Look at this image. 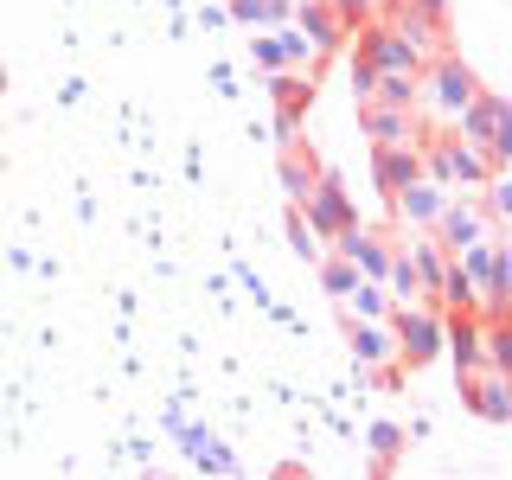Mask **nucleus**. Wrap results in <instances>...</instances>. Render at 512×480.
<instances>
[{"instance_id":"obj_1","label":"nucleus","mask_w":512,"mask_h":480,"mask_svg":"<svg viewBox=\"0 0 512 480\" xmlns=\"http://www.w3.org/2000/svg\"><path fill=\"white\" fill-rule=\"evenodd\" d=\"M423 173L436 186H461V192H480L493 180V160L480 154V148H468V141L455 135V128H436V135H429V148H423Z\"/></svg>"},{"instance_id":"obj_2","label":"nucleus","mask_w":512,"mask_h":480,"mask_svg":"<svg viewBox=\"0 0 512 480\" xmlns=\"http://www.w3.org/2000/svg\"><path fill=\"white\" fill-rule=\"evenodd\" d=\"M474 90H480V84H474V71H468L461 58H448V52H442L436 64H423V71H416V109H436V122H442V128L461 116V103H468Z\"/></svg>"},{"instance_id":"obj_3","label":"nucleus","mask_w":512,"mask_h":480,"mask_svg":"<svg viewBox=\"0 0 512 480\" xmlns=\"http://www.w3.org/2000/svg\"><path fill=\"white\" fill-rule=\"evenodd\" d=\"M391 340H397V365H410V372H423L429 359L442 352V308H397L391 320Z\"/></svg>"},{"instance_id":"obj_4","label":"nucleus","mask_w":512,"mask_h":480,"mask_svg":"<svg viewBox=\"0 0 512 480\" xmlns=\"http://www.w3.org/2000/svg\"><path fill=\"white\" fill-rule=\"evenodd\" d=\"M295 212H301V224H308L314 237H340L346 224H359V212H352V199H346V186L333 180V173H320L314 192L295 205Z\"/></svg>"},{"instance_id":"obj_5","label":"nucleus","mask_w":512,"mask_h":480,"mask_svg":"<svg viewBox=\"0 0 512 480\" xmlns=\"http://www.w3.org/2000/svg\"><path fill=\"white\" fill-rule=\"evenodd\" d=\"M359 58L372 64V71H410V77L429 64V58L416 52V45H410L397 26H365V32H359Z\"/></svg>"},{"instance_id":"obj_6","label":"nucleus","mask_w":512,"mask_h":480,"mask_svg":"<svg viewBox=\"0 0 512 480\" xmlns=\"http://www.w3.org/2000/svg\"><path fill=\"white\" fill-rule=\"evenodd\" d=\"M461 404H468L474 416H487V423H512L506 372H493V365H474V372H461Z\"/></svg>"},{"instance_id":"obj_7","label":"nucleus","mask_w":512,"mask_h":480,"mask_svg":"<svg viewBox=\"0 0 512 480\" xmlns=\"http://www.w3.org/2000/svg\"><path fill=\"white\" fill-rule=\"evenodd\" d=\"M333 244H340V256H346L352 269H359L365 282H384V269H391V244H397V237L365 231V224H346V231L333 237Z\"/></svg>"},{"instance_id":"obj_8","label":"nucleus","mask_w":512,"mask_h":480,"mask_svg":"<svg viewBox=\"0 0 512 480\" xmlns=\"http://www.w3.org/2000/svg\"><path fill=\"white\" fill-rule=\"evenodd\" d=\"M429 231H436L448 250H468L474 237H487V231H493V218H487V205H474V199H461V205L448 199L442 212H436V224H429Z\"/></svg>"},{"instance_id":"obj_9","label":"nucleus","mask_w":512,"mask_h":480,"mask_svg":"<svg viewBox=\"0 0 512 480\" xmlns=\"http://www.w3.org/2000/svg\"><path fill=\"white\" fill-rule=\"evenodd\" d=\"M288 13H295V20H301V32H308V45H314V52H340V45H346V20H340V13H333L327 7V0H301V7H288Z\"/></svg>"},{"instance_id":"obj_10","label":"nucleus","mask_w":512,"mask_h":480,"mask_svg":"<svg viewBox=\"0 0 512 480\" xmlns=\"http://www.w3.org/2000/svg\"><path fill=\"white\" fill-rule=\"evenodd\" d=\"M391 199H397V218H404V224H436V212L448 205V186H436L429 173H416V180L397 186Z\"/></svg>"},{"instance_id":"obj_11","label":"nucleus","mask_w":512,"mask_h":480,"mask_svg":"<svg viewBox=\"0 0 512 480\" xmlns=\"http://www.w3.org/2000/svg\"><path fill=\"white\" fill-rule=\"evenodd\" d=\"M359 128L372 135V148L384 141H416V109H391V103H359Z\"/></svg>"},{"instance_id":"obj_12","label":"nucleus","mask_w":512,"mask_h":480,"mask_svg":"<svg viewBox=\"0 0 512 480\" xmlns=\"http://www.w3.org/2000/svg\"><path fill=\"white\" fill-rule=\"evenodd\" d=\"M480 327H487V320H480L474 308H461V314H455V320L442 327V346L455 352V365H461V372H474V365H487V346H480Z\"/></svg>"},{"instance_id":"obj_13","label":"nucleus","mask_w":512,"mask_h":480,"mask_svg":"<svg viewBox=\"0 0 512 480\" xmlns=\"http://www.w3.org/2000/svg\"><path fill=\"white\" fill-rule=\"evenodd\" d=\"M372 167H378V186L397 192V186H410L416 173H423V148H416V141H384Z\"/></svg>"},{"instance_id":"obj_14","label":"nucleus","mask_w":512,"mask_h":480,"mask_svg":"<svg viewBox=\"0 0 512 480\" xmlns=\"http://www.w3.org/2000/svg\"><path fill=\"white\" fill-rule=\"evenodd\" d=\"M352 359L372 372V365H391L397 359V340H391V327L384 320H352Z\"/></svg>"},{"instance_id":"obj_15","label":"nucleus","mask_w":512,"mask_h":480,"mask_svg":"<svg viewBox=\"0 0 512 480\" xmlns=\"http://www.w3.org/2000/svg\"><path fill=\"white\" fill-rule=\"evenodd\" d=\"M314 180H320V167H314V154L308 148H301V141L295 135H288L282 141V186H288V199H308V192H314Z\"/></svg>"},{"instance_id":"obj_16","label":"nucleus","mask_w":512,"mask_h":480,"mask_svg":"<svg viewBox=\"0 0 512 480\" xmlns=\"http://www.w3.org/2000/svg\"><path fill=\"white\" fill-rule=\"evenodd\" d=\"M269 96H276L282 109H295V116H301V109L314 103V77H301V71H276V77H269Z\"/></svg>"},{"instance_id":"obj_17","label":"nucleus","mask_w":512,"mask_h":480,"mask_svg":"<svg viewBox=\"0 0 512 480\" xmlns=\"http://www.w3.org/2000/svg\"><path fill=\"white\" fill-rule=\"evenodd\" d=\"M372 103L416 109V77H410V71H378V84H372Z\"/></svg>"},{"instance_id":"obj_18","label":"nucleus","mask_w":512,"mask_h":480,"mask_svg":"<svg viewBox=\"0 0 512 480\" xmlns=\"http://www.w3.org/2000/svg\"><path fill=\"white\" fill-rule=\"evenodd\" d=\"M288 7H295V0H231V13H237L244 26H282Z\"/></svg>"},{"instance_id":"obj_19","label":"nucleus","mask_w":512,"mask_h":480,"mask_svg":"<svg viewBox=\"0 0 512 480\" xmlns=\"http://www.w3.org/2000/svg\"><path fill=\"white\" fill-rule=\"evenodd\" d=\"M276 45H282V64H308V71H314V64H320V52H314V45H308V32H288V20L276 26Z\"/></svg>"},{"instance_id":"obj_20","label":"nucleus","mask_w":512,"mask_h":480,"mask_svg":"<svg viewBox=\"0 0 512 480\" xmlns=\"http://www.w3.org/2000/svg\"><path fill=\"white\" fill-rule=\"evenodd\" d=\"M314 269H320V282H327V295H333V301H346V288L359 282V269H352L346 256H320Z\"/></svg>"},{"instance_id":"obj_21","label":"nucleus","mask_w":512,"mask_h":480,"mask_svg":"<svg viewBox=\"0 0 512 480\" xmlns=\"http://www.w3.org/2000/svg\"><path fill=\"white\" fill-rule=\"evenodd\" d=\"M410 269H416V288H436L442 269H448V256H442L436 244H416V250H410Z\"/></svg>"},{"instance_id":"obj_22","label":"nucleus","mask_w":512,"mask_h":480,"mask_svg":"<svg viewBox=\"0 0 512 480\" xmlns=\"http://www.w3.org/2000/svg\"><path fill=\"white\" fill-rule=\"evenodd\" d=\"M346 301H352V308H359V320H384V295H378V282H352L346 288Z\"/></svg>"},{"instance_id":"obj_23","label":"nucleus","mask_w":512,"mask_h":480,"mask_svg":"<svg viewBox=\"0 0 512 480\" xmlns=\"http://www.w3.org/2000/svg\"><path fill=\"white\" fill-rule=\"evenodd\" d=\"M397 448H404V429H397V423H378V429H372V455H378V468H391Z\"/></svg>"},{"instance_id":"obj_24","label":"nucleus","mask_w":512,"mask_h":480,"mask_svg":"<svg viewBox=\"0 0 512 480\" xmlns=\"http://www.w3.org/2000/svg\"><path fill=\"white\" fill-rule=\"evenodd\" d=\"M250 58L263 64V71H276V64H282V45H276V32H256V39H250Z\"/></svg>"},{"instance_id":"obj_25","label":"nucleus","mask_w":512,"mask_h":480,"mask_svg":"<svg viewBox=\"0 0 512 480\" xmlns=\"http://www.w3.org/2000/svg\"><path fill=\"white\" fill-rule=\"evenodd\" d=\"M372 84H378V71L365 58H352V103H372Z\"/></svg>"},{"instance_id":"obj_26","label":"nucleus","mask_w":512,"mask_h":480,"mask_svg":"<svg viewBox=\"0 0 512 480\" xmlns=\"http://www.w3.org/2000/svg\"><path fill=\"white\" fill-rule=\"evenodd\" d=\"M327 7H333V13H340V20L352 26V20H365V13H372V0H327Z\"/></svg>"},{"instance_id":"obj_27","label":"nucleus","mask_w":512,"mask_h":480,"mask_svg":"<svg viewBox=\"0 0 512 480\" xmlns=\"http://www.w3.org/2000/svg\"><path fill=\"white\" fill-rule=\"evenodd\" d=\"M0 84H7V71H0Z\"/></svg>"}]
</instances>
